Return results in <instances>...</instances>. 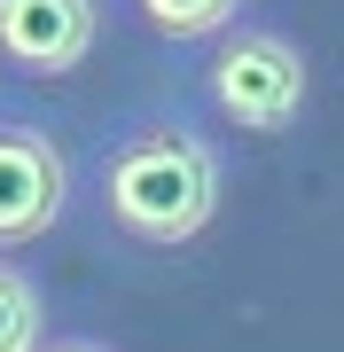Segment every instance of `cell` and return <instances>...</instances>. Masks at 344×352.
Wrapping results in <instances>:
<instances>
[{
	"mask_svg": "<svg viewBox=\"0 0 344 352\" xmlns=\"http://www.w3.org/2000/svg\"><path fill=\"white\" fill-rule=\"evenodd\" d=\"M87 180L94 212L117 243L149 258H172L204 243L227 204V133L196 102H133L94 126L87 141Z\"/></svg>",
	"mask_w": 344,
	"mask_h": 352,
	"instance_id": "obj_1",
	"label": "cell"
},
{
	"mask_svg": "<svg viewBox=\"0 0 344 352\" xmlns=\"http://www.w3.org/2000/svg\"><path fill=\"white\" fill-rule=\"evenodd\" d=\"M188 94L227 141H282L313 102V63L282 16H235L211 47H196Z\"/></svg>",
	"mask_w": 344,
	"mask_h": 352,
	"instance_id": "obj_2",
	"label": "cell"
},
{
	"mask_svg": "<svg viewBox=\"0 0 344 352\" xmlns=\"http://www.w3.org/2000/svg\"><path fill=\"white\" fill-rule=\"evenodd\" d=\"M78 196V164L63 149V133L32 110V102L0 94V251L55 235Z\"/></svg>",
	"mask_w": 344,
	"mask_h": 352,
	"instance_id": "obj_3",
	"label": "cell"
},
{
	"mask_svg": "<svg viewBox=\"0 0 344 352\" xmlns=\"http://www.w3.org/2000/svg\"><path fill=\"white\" fill-rule=\"evenodd\" d=\"M110 0H0V63L32 87H63L94 63Z\"/></svg>",
	"mask_w": 344,
	"mask_h": 352,
	"instance_id": "obj_4",
	"label": "cell"
},
{
	"mask_svg": "<svg viewBox=\"0 0 344 352\" xmlns=\"http://www.w3.org/2000/svg\"><path fill=\"white\" fill-rule=\"evenodd\" d=\"M110 8L126 16L133 32H149L157 47L196 55V47H211L235 16H251V0H110Z\"/></svg>",
	"mask_w": 344,
	"mask_h": 352,
	"instance_id": "obj_5",
	"label": "cell"
},
{
	"mask_svg": "<svg viewBox=\"0 0 344 352\" xmlns=\"http://www.w3.org/2000/svg\"><path fill=\"white\" fill-rule=\"evenodd\" d=\"M47 337V282L16 251H0V352H39Z\"/></svg>",
	"mask_w": 344,
	"mask_h": 352,
	"instance_id": "obj_6",
	"label": "cell"
},
{
	"mask_svg": "<svg viewBox=\"0 0 344 352\" xmlns=\"http://www.w3.org/2000/svg\"><path fill=\"white\" fill-rule=\"evenodd\" d=\"M39 352H117V344L102 337V329H55V337L39 344Z\"/></svg>",
	"mask_w": 344,
	"mask_h": 352,
	"instance_id": "obj_7",
	"label": "cell"
}]
</instances>
